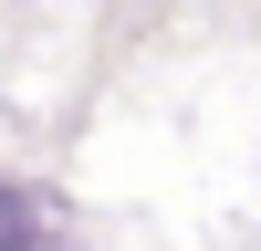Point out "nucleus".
Listing matches in <instances>:
<instances>
[{"instance_id":"f257e3e1","label":"nucleus","mask_w":261,"mask_h":251,"mask_svg":"<svg viewBox=\"0 0 261 251\" xmlns=\"http://www.w3.org/2000/svg\"><path fill=\"white\" fill-rule=\"evenodd\" d=\"M32 241H42V209L21 188H0V251H32Z\"/></svg>"}]
</instances>
